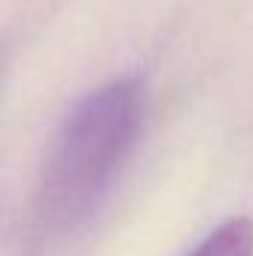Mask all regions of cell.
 Returning <instances> with one entry per match:
<instances>
[{
    "mask_svg": "<svg viewBox=\"0 0 253 256\" xmlns=\"http://www.w3.org/2000/svg\"><path fill=\"white\" fill-rule=\"evenodd\" d=\"M143 122V86L116 78L86 92L51 140L36 206L33 232L51 242L78 230L116 182Z\"/></svg>",
    "mask_w": 253,
    "mask_h": 256,
    "instance_id": "6da1fadb",
    "label": "cell"
},
{
    "mask_svg": "<svg viewBox=\"0 0 253 256\" xmlns=\"http://www.w3.org/2000/svg\"><path fill=\"white\" fill-rule=\"evenodd\" d=\"M190 256H253V220L230 218L212 230Z\"/></svg>",
    "mask_w": 253,
    "mask_h": 256,
    "instance_id": "7a4b0ae2",
    "label": "cell"
}]
</instances>
